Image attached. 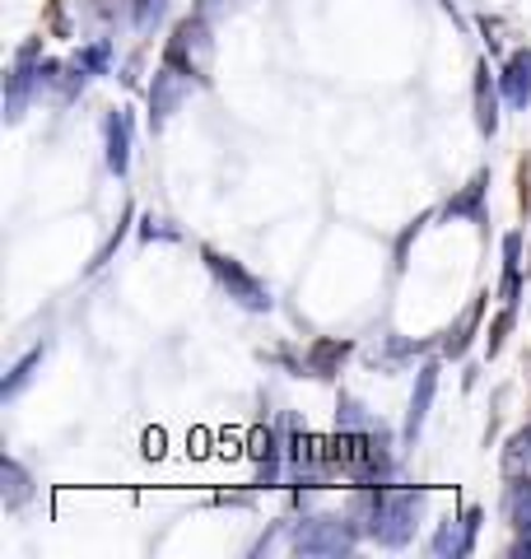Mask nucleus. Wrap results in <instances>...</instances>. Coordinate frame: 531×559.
Masks as SVG:
<instances>
[{
  "mask_svg": "<svg viewBox=\"0 0 531 559\" xmlns=\"http://www.w3.org/2000/svg\"><path fill=\"white\" fill-rule=\"evenodd\" d=\"M475 318H481V304H475V308L467 312V318H462V322H457V331H452V336H448V355H462V349H467V341H471V336H467V331L475 326Z\"/></svg>",
  "mask_w": 531,
  "mask_h": 559,
  "instance_id": "6e6552de",
  "label": "nucleus"
},
{
  "mask_svg": "<svg viewBox=\"0 0 531 559\" xmlns=\"http://www.w3.org/2000/svg\"><path fill=\"white\" fill-rule=\"evenodd\" d=\"M331 359H345V345H317V355H312L317 373H327V364H331Z\"/></svg>",
  "mask_w": 531,
  "mask_h": 559,
  "instance_id": "9d476101",
  "label": "nucleus"
},
{
  "mask_svg": "<svg viewBox=\"0 0 531 559\" xmlns=\"http://www.w3.org/2000/svg\"><path fill=\"white\" fill-rule=\"evenodd\" d=\"M481 191H485V178H475V182L467 187V197H462V201H452L448 210H452V215H467V210H471L475 201H481Z\"/></svg>",
  "mask_w": 531,
  "mask_h": 559,
  "instance_id": "1a4fd4ad",
  "label": "nucleus"
},
{
  "mask_svg": "<svg viewBox=\"0 0 531 559\" xmlns=\"http://www.w3.org/2000/svg\"><path fill=\"white\" fill-rule=\"evenodd\" d=\"M475 75H481V80H475V103H481V131H494V127H499V112H494V90H489V70L481 66V70H475Z\"/></svg>",
  "mask_w": 531,
  "mask_h": 559,
  "instance_id": "0eeeda50",
  "label": "nucleus"
},
{
  "mask_svg": "<svg viewBox=\"0 0 531 559\" xmlns=\"http://www.w3.org/2000/svg\"><path fill=\"white\" fill-rule=\"evenodd\" d=\"M434 382H438V373L434 369H420V392H415V401H411V425H405V433H420V425H424V411H429V401H434Z\"/></svg>",
  "mask_w": 531,
  "mask_h": 559,
  "instance_id": "423d86ee",
  "label": "nucleus"
},
{
  "mask_svg": "<svg viewBox=\"0 0 531 559\" xmlns=\"http://www.w3.org/2000/svg\"><path fill=\"white\" fill-rule=\"evenodd\" d=\"M508 322H512V312H504V318H499V322H494V326H489V355H494V349H499V345H504V331H508Z\"/></svg>",
  "mask_w": 531,
  "mask_h": 559,
  "instance_id": "f8f14e48",
  "label": "nucleus"
},
{
  "mask_svg": "<svg viewBox=\"0 0 531 559\" xmlns=\"http://www.w3.org/2000/svg\"><path fill=\"white\" fill-rule=\"evenodd\" d=\"M127 145H131V121L113 117L108 121V164H113V173H127Z\"/></svg>",
  "mask_w": 531,
  "mask_h": 559,
  "instance_id": "39448f33",
  "label": "nucleus"
},
{
  "mask_svg": "<svg viewBox=\"0 0 531 559\" xmlns=\"http://www.w3.org/2000/svg\"><path fill=\"white\" fill-rule=\"evenodd\" d=\"M191 57H197L205 70H210V33L201 20H187L182 28H177V38L168 43V66H182V75L191 80L197 75V66H191Z\"/></svg>",
  "mask_w": 531,
  "mask_h": 559,
  "instance_id": "f257e3e1",
  "label": "nucleus"
},
{
  "mask_svg": "<svg viewBox=\"0 0 531 559\" xmlns=\"http://www.w3.org/2000/svg\"><path fill=\"white\" fill-rule=\"evenodd\" d=\"M504 98L512 103V108H527V103H531V51H518V57L508 61Z\"/></svg>",
  "mask_w": 531,
  "mask_h": 559,
  "instance_id": "7ed1b4c3",
  "label": "nucleus"
},
{
  "mask_svg": "<svg viewBox=\"0 0 531 559\" xmlns=\"http://www.w3.org/2000/svg\"><path fill=\"white\" fill-rule=\"evenodd\" d=\"M504 513H508V522L518 532H531V480H512L508 485V495H504Z\"/></svg>",
  "mask_w": 531,
  "mask_h": 559,
  "instance_id": "20e7f679",
  "label": "nucleus"
},
{
  "mask_svg": "<svg viewBox=\"0 0 531 559\" xmlns=\"http://www.w3.org/2000/svg\"><path fill=\"white\" fill-rule=\"evenodd\" d=\"M164 5H168V0H145V5H140V28H150L154 20H164Z\"/></svg>",
  "mask_w": 531,
  "mask_h": 559,
  "instance_id": "9b49d317",
  "label": "nucleus"
},
{
  "mask_svg": "<svg viewBox=\"0 0 531 559\" xmlns=\"http://www.w3.org/2000/svg\"><path fill=\"white\" fill-rule=\"evenodd\" d=\"M210 266H215V275L224 280L228 289L238 294V304H247V308H271V299H266V289H261L257 280L247 275L243 266H234V261H224V257H215V252H210Z\"/></svg>",
  "mask_w": 531,
  "mask_h": 559,
  "instance_id": "f03ea898",
  "label": "nucleus"
}]
</instances>
